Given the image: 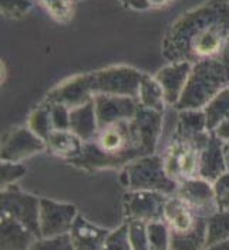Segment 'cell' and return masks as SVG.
<instances>
[{
  "label": "cell",
  "mask_w": 229,
  "mask_h": 250,
  "mask_svg": "<svg viewBox=\"0 0 229 250\" xmlns=\"http://www.w3.org/2000/svg\"><path fill=\"white\" fill-rule=\"evenodd\" d=\"M27 173V168L23 162H10L1 161L0 164V187L6 188L16 185L20 179H23Z\"/></svg>",
  "instance_id": "30"
},
{
  "label": "cell",
  "mask_w": 229,
  "mask_h": 250,
  "mask_svg": "<svg viewBox=\"0 0 229 250\" xmlns=\"http://www.w3.org/2000/svg\"><path fill=\"white\" fill-rule=\"evenodd\" d=\"M150 250H171V230L164 220L147 225Z\"/></svg>",
  "instance_id": "29"
},
{
  "label": "cell",
  "mask_w": 229,
  "mask_h": 250,
  "mask_svg": "<svg viewBox=\"0 0 229 250\" xmlns=\"http://www.w3.org/2000/svg\"><path fill=\"white\" fill-rule=\"evenodd\" d=\"M92 95L108 94L133 97L138 100V91L145 73L128 65H111L87 73Z\"/></svg>",
  "instance_id": "6"
},
{
  "label": "cell",
  "mask_w": 229,
  "mask_h": 250,
  "mask_svg": "<svg viewBox=\"0 0 229 250\" xmlns=\"http://www.w3.org/2000/svg\"><path fill=\"white\" fill-rule=\"evenodd\" d=\"M138 103L145 108L157 111L160 114H165V109L168 105L165 103L164 91L154 76L151 77L145 74V77L142 78L138 91Z\"/></svg>",
  "instance_id": "24"
},
{
  "label": "cell",
  "mask_w": 229,
  "mask_h": 250,
  "mask_svg": "<svg viewBox=\"0 0 229 250\" xmlns=\"http://www.w3.org/2000/svg\"><path fill=\"white\" fill-rule=\"evenodd\" d=\"M39 4L59 23H69L74 16V0H37Z\"/></svg>",
  "instance_id": "28"
},
{
  "label": "cell",
  "mask_w": 229,
  "mask_h": 250,
  "mask_svg": "<svg viewBox=\"0 0 229 250\" xmlns=\"http://www.w3.org/2000/svg\"><path fill=\"white\" fill-rule=\"evenodd\" d=\"M141 156H147V152L134 120H130L100 126L94 138L84 142L81 155L69 164L87 172L115 171Z\"/></svg>",
  "instance_id": "2"
},
{
  "label": "cell",
  "mask_w": 229,
  "mask_h": 250,
  "mask_svg": "<svg viewBox=\"0 0 229 250\" xmlns=\"http://www.w3.org/2000/svg\"><path fill=\"white\" fill-rule=\"evenodd\" d=\"M228 87V71L218 57L195 62L175 109H204L216 94Z\"/></svg>",
  "instance_id": "3"
},
{
  "label": "cell",
  "mask_w": 229,
  "mask_h": 250,
  "mask_svg": "<svg viewBox=\"0 0 229 250\" xmlns=\"http://www.w3.org/2000/svg\"><path fill=\"white\" fill-rule=\"evenodd\" d=\"M228 171L224 158V141H221L215 134L211 137L201 154L199 178L214 184L215 181Z\"/></svg>",
  "instance_id": "18"
},
{
  "label": "cell",
  "mask_w": 229,
  "mask_h": 250,
  "mask_svg": "<svg viewBox=\"0 0 229 250\" xmlns=\"http://www.w3.org/2000/svg\"><path fill=\"white\" fill-rule=\"evenodd\" d=\"M229 42V3L208 0L178 17L165 33L161 51L172 62L216 59Z\"/></svg>",
  "instance_id": "1"
},
{
  "label": "cell",
  "mask_w": 229,
  "mask_h": 250,
  "mask_svg": "<svg viewBox=\"0 0 229 250\" xmlns=\"http://www.w3.org/2000/svg\"><path fill=\"white\" fill-rule=\"evenodd\" d=\"M111 230L97 226L78 215L71 226L70 237L74 250H101Z\"/></svg>",
  "instance_id": "17"
},
{
  "label": "cell",
  "mask_w": 229,
  "mask_h": 250,
  "mask_svg": "<svg viewBox=\"0 0 229 250\" xmlns=\"http://www.w3.org/2000/svg\"><path fill=\"white\" fill-rule=\"evenodd\" d=\"M164 115L157 111L138 105V111L134 117V124L137 128L138 137L147 152V155H153L158 152L160 141L162 138L164 131Z\"/></svg>",
  "instance_id": "15"
},
{
  "label": "cell",
  "mask_w": 229,
  "mask_h": 250,
  "mask_svg": "<svg viewBox=\"0 0 229 250\" xmlns=\"http://www.w3.org/2000/svg\"><path fill=\"white\" fill-rule=\"evenodd\" d=\"M74 1H78V0H74Z\"/></svg>",
  "instance_id": "43"
},
{
  "label": "cell",
  "mask_w": 229,
  "mask_h": 250,
  "mask_svg": "<svg viewBox=\"0 0 229 250\" xmlns=\"http://www.w3.org/2000/svg\"><path fill=\"white\" fill-rule=\"evenodd\" d=\"M94 105H95L97 123L100 128L120 121L134 120L139 103L137 98L133 97L98 94L94 97Z\"/></svg>",
  "instance_id": "11"
},
{
  "label": "cell",
  "mask_w": 229,
  "mask_h": 250,
  "mask_svg": "<svg viewBox=\"0 0 229 250\" xmlns=\"http://www.w3.org/2000/svg\"><path fill=\"white\" fill-rule=\"evenodd\" d=\"M206 218H199L197 225L183 233L171 232V250H204L206 248Z\"/></svg>",
  "instance_id": "23"
},
{
  "label": "cell",
  "mask_w": 229,
  "mask_h": 250,
  "mask_svg": "<svg viewBox=\"0 0 229 250\" xmlns=\"http://www.w3.org/2000/svg\"><path fill=\"white\" fill-rule=\"evenodd\" d=\"M216 203L219 210H229V171L214 182Z\"/></svg>",
  "instance_id": "36"
},
{
  "label": "cell",
  "mask_w": 229,
  "mask_h": 250,
  "mask_svg": "<svg viewBox=\"0 0 229 250\" xmlns=\"http://www.w3.org/2000/svg\"><path fill=\"white\" fill-rule=\"evenodd\" d=\"M175 0H147L148 6H150V10L151 9H164V7H168L169 4H172Z\"/></svg>",
  "instance_id": "39"
},
{
  "label": "cell",
  "mask_w": 229,
  "mask_h": 250,
  "mask_svg": "<svg viewBox=\"0 0 229 250\" xmlns=\"http://www.w3.org/2000/svg\"><path fill=\"white\" fill-rule=\"evenodd\" d=\"M47 151L66 162H70L81 155L84 142L70 129H54L46 141Z\"/></svg>",
  "instance_id": "21"
},
{
  "label": "cell",
  "mask_w": 229,
  "mask_h": 250,
  "mask_svg": "<svg viewBox=\"0 0 229 250\" xmlns=\"http://www.w3.org/2000/svg\"><path fill=\"white\" fill-rule=\"evenodd\" d=\"M77 216L78 212L74 205L40 198V237L70 233Z\"/></svg>",
  "instance_id": "10"
},
{
  "label": "cell",
  "mask_w": 229,
  "mask_h": 250,
  "mask_svg": "<svg viewBox=\"0 0 229 250\" xmlns=\"http://www.w3.org/2000/svg\"><path fill=\"white\" fill-rule=\"evenodd\" d=\"M212 134H215L219 140L224 141V142L229 141V118L225 120V121H222L221 124L218 125L214 131H212Z\"/></svg>",
  "instance_id": "38"
},
{
  "label": "cell",
  "mask_w": 229,
  "mask_h": 250,
  "mask_svg": "<svg viewBox=\"0 0 229 250\" xmlns=\"http://www.w3.org/2000/svg\"><path fill=\"white\" fill-rule=\"evenodd\" d=\"M0 213L19 220L40 237V198L16 185L1 188Z\"/></svg>",
  "instance_id": "7"
},
{
  "label": "cell",
  "mask_w": 229,
  "mask_h": 250,
  "mask_svg": "<svg viewBox=\"0 0 229 250\" xmlns=\"http://www.w3.org/2000/svg\"><path fill=\"white\" fill-rule=\"evenodd\" d=\"M122 4L128 9H133L136 12H145L150 10V6L147 0H120Z\"/></svg>",
  "instance_id": "37"
},
{
  "label": "cell",
  "mask_w": 229,
  "mask_h": 250,
  "mask_svg": "<svg viewBox=\"0 0 229 250\" xmlns=\"http://www.w3.org/2000/svg\"><path fill=\"white\" fill-rule=\"evenodd\" d=\"M33 7L31 0H0L1 16L10 20H19L27 15Z\"/></svg>",
  "instance_id": "33"
},
{
  "label": "cell",
  "mask_w": 229,
  "mask_h": 250,
  "mask_svg": "<svg viewBox=\"0 0 229 250\" xmlns=\"http://www.w3.org/2000/svg\"><path fill=\"white\" fill-rule=\"evenodd\" d=\"M0 250H29L39 237L19 220L0 213Z\"/></svg>",
  "instance_id": "16"
},
{
  "label": "cell",
  "mask_w": 229,
  "mask_h": 250,
  "mask_svg": "<svg viewBox=\"0 0 229 250\" xmlns=\"http://www.w3.org/2000/svg\"><path fill=\"white\" fill-rule=\"evenodd\" d=\"M27 126L37 137H40L43 141H47L50 134L54 131L48 104L42 103L34 111H31L30 117L27 120Z\"/></svg>",
  "instance_id": "27"
},
{
  "label": "cell",
  "mask_w": 229,
  "mask_h": 250,
  "mask_svg": "<svg viewBox=\"0 0 229 250\" xmlns=\"http://www.w3.org/2000/svg\"><path fill=\"white\" fill-rule=\"evenodd\" d=\"M48 107H50V114H51L53 128L57 131L70 129V108L63 104H48Z\"/></svg>",
  "instance_id": "35"
},
{
  "label": "cell",
  "mask_w": 229,
  "mask_h": 250,
  "mask_svg": "<svg viewBox=\"0 0 229 250\" xmlns=\"http://www.w3.org/2000/svg\"><path fill=\"white\" fill-rule=\"evenodd\" d=\"M204 250H229V240H224V242L214 243V245L205 248Z\"/></svg>",
  "instance_id": "41"
},
{
  "label": "cell",
  "mask_w": 229,
  "mask_h": 250,
  "mask_svg": "<svg viewBox=\"0 0 229 250\" xmlns=\"http://www.w3.org/2000/svg\"><path fill=\"white\" fill-rule=\"evenodd\" d=\"M221 62H222V64L225 65V68H227V71H228L229 74V42L227 43V46H225V48L222 50V53L219 54V57H218Z\"/></svg>",
  "instance_id": "40"
},
{
  "label": "cell",
  "mask_w": 229,
  "mask_h": 250,
  "mask_svg": "<svg viewBox=\"0 0 229 250\" xmlns=\"http://www.w3.org/2000/svg\"><path fill=\"white\" fill-rule=\"evenodd\" d=\"M92 98L94 95L90 90L89 76L84 73L64 80L47 93L43 101L47 104H63L71 109L92 101Z\"/></svg>",
  "instance_id": "13"
},
{
  "label": "cell",
  "mask_w": 229,
  "mask_h": 250,
  "mask_svg": "<svg viewBox=\"0 0 229 250\" xmlns=\"http://www.w3.org/2000/svg\"><path fill=\"white\" fill-rule=\"evenodd\" d=\"M224 158H225V164L229 171V141L224 142Z\"/></svg>",
  "instance_id": "42"
},
{
  "label": "cell",
  "mask_w": 229,
  "mask_h": 250,
  "mask_svg": "<svg viewBox=\"0 0 229 250\" xmlns=\"http://www.w3.org/2000/svg\"><path fill=\"white\" fill-rule=\"evenodd\" d=\"M121 185L127 190H154L172 196L178 190V184L168 176L164 159L158 152L134 159L120 173Z\"/></svg>",
  "instance_id": "4"
},
{
  "label": "cell",
  "mask_w": 229,
  "mask_h": 250,
  "mask_svg": "<svg viewBox=\"0 0 229 250\" xmlns=\"http://www.w3.org/2000/svg\"><path fill=\"white\" fill-rule=\"evenodd\" d=\"M128 225V237L133 250H150L148 230L145 222L141 220H125Z\"/></svg>",
  "instance_id": "31"
},
{
  "label": "cell",
  "mask_w": 229,
  "mask_h": 250,
  "mask_svg": "<svg viewBox=\"0 0 229 250\" xmlns=\"http://www.w3.org/2000/svg\"><path fill=\"white\" fill-rule=\"evenodd\" d=\"M168 198L154 190H127L122 201L125 220H141L145 223L164 220Z\"/></svg>",
  "instance_id": "8"
},
{
  "label": "cell",
  "mask_w": 229,
  "mask_h": 250,
  "mask_svg": "<svg viewBox=\"0 0 229 250\" xmlns=\"http://www.w3.org/2000/svg\"><path fill=\"white\" fill-rule=\"evenodd\" d=\"M29 250H74L70 234L53 237H37Z\"/></svg>",
  "instance_id": "32"
},
{
  "label": "cell",
  "mask_w": 229,
  "mask_h": 250,
  "mask_svg": "<svg viewBox=\"0 0 229 250\" xmlns=\"http://www.w3.org/2000/svg\"><path fill=\"white\" fill-rule=\"evenodd\" d=\"M43 151H47L46 141L37 137L27 125L10 128L1 135V161L23 162L24 159L37 155Z\"/></svg>",
  "instance_id": "9"
},
{
  "label": "cell",
  "mask_w": 229,
  "mask_h": 250,
  "mask_svg": "<svg viewBox=\"0 0 229 250\" xmlns=\"http://www.w3.org/2000/svg\"><path fill=\"white\" fill-rule=\"evenodd\" d=\"M101 250H133L128 237V225L122 223L120 228L111 230Z\"/></svg>",
  "instance_id": "34"
},
{
  "label": "cell",
  "mask_w": 229,
  "mask_h": 250,
  "mask_svg": "<svg viewBox=\"0 0 229 250\" xmlns=\"http://www.w3.org/2000/svg\"><path fill=\"white\" fill-rule=\"evenodd\" d=\"M175 195H178L201 218H208L216 210H219L214 184L202 178L188 179L180 184Z\"/></svg>",
  "instance_id": "12"
},
{
  "label": "cell",
  "mask_w": 229,
  "mask_h": 250,
  "mask_svg": "<svg viewBox=\"0 0 229 250\" xmlns=\"http://www.w3.org/2000/svg\"><path fill=\"white\" fill-rule=\"evenodd\" d=\"M70 131L74 132L83 142H89L98 131L94 98L92 101L70 109Z\"/></svg>",
  "instance_id": "22"
},
{
  "label": "cell",
  "mask_w": 229,
  "mask_h": 250,
  "mask_svg": "<svg viewBox=\"0 0 229 250\" xmlns=\"http://www.w3.org/2000/svg\"><path fill=\"white\" fill-rule=\"evenodd\" d=\"M199 218L201 216H198L178 195L169 196L165 205L164 222L168 225L171 232L174 233L186 232L197 225Z\"/></svg>",
  "instance_id": "20"
},
{
  "label": "cell",
  "mask_w": 229,
  "mask_h": 250,
  "mask_svg": "<svg viewBox=\"0 0 229 250\" xmlns=\"http://www.w3.org/2000/svg\"><path fill=\"white\" fill-rule=\"evenodd\" d=\"M206 228V248L218 242L229 240V210H216L208 216Z\"/></svg>",
  "instance_id": "26"
},
{
  "label": "cell",
  "mask_w": 229,
  "mask_h": 250,
  "mask_svg": "<svg viewBox=\"0 0 229 250\" xmlns=\"http://www.w3.org/2000/svg\"><path fill=\"white\" fill-rule=\"evenodd\" d=\"M208 141L185 140L172 132L167 145L162 148V152H158L162 156L165 171L172 181L180 185L188 179L199 178L201 154Z\"/></svg>",
  "instance_id": "5"
},
{
  "label": "cell",
  "mask_w": 229,
  "mask_h": 250,
  "mask_svg": "<svg viewBox=\"0 0 229 250\" xmlns=\"http://www.w3.org/2000/svg\"><path fill=\"white\" fill-rule=\"evenodd\" d=\"M227 1H228V3H229V0H227Z\"/></svg>",
  "instance_id": "44"
},
{
  "label": "cell",
  "mask_w": 229,
  "mask_h": 250,
  "mask_svg": "<svg viewBox=\"0 0 229 250\" xmlns=\"http://www.w3.org/2000/svg\"><path fill=\"white\" fill-rule=\"evenodd\" d=\"M192 65L194 64L188 62H172L154 74L164 91L165 103L171 108L177 107L188 83V78L191 76Z\"/></svg>",
  "instance_id": "14"
},
{
  "label": "cell",
  "mask_w": 229,
  "mask_h": 250,
  "mask_svg": "<svg viewBox=\"0 0 229 250\" xmlns=\"http://www.w3.org/2000/svg\"><path fill=\"white\" fill-rule=\"evenodd\" d=\"M175 135L185 140L206 142L211 132L206 128V118L204 109H183L177 111Z\"/></svg>",
  "instance_id": "19"
},
{
  "label": "cell",
  "mask_w": 229,
  "mask_h": 250,
  "mask_svg": "<svg viewBox=\"0 0 229 250\" xmlns=\"http://www.w3.org/2000/svg\"><path fill=\"white\" fill-rule=\"evenodd\" d=\"M206 118V128L212 132L222 121L229 118V87L216 94L214 98L204 107Z\"/></svg>",
  "instance_id": "25"
}]
</instances>
